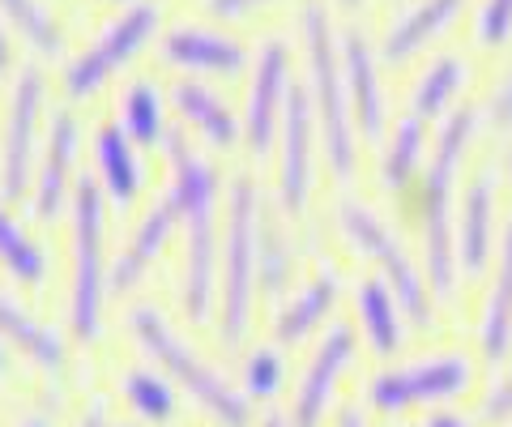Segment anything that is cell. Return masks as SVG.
Masks as SVG:
<instances>
[{"mask_svg":"<svg viewBox=\"0 0 512 427\" xmlns=\"http://www.w3.org/2000/svg\"><path fill=\"white\" fill-rule=\"evenodd\" d=\"M167 158V188L180 205V227H184V312L192 325H205L214 316L218 295V197H222V171L210 158V150L192 137L180 120L171 124L163 141Z\"/></svg>","mask_w":512,"mask_h":427,"instance_id":"6da1fadb","label":"cell"},{"mask_svg":"<svg viewBox=\"0 0 512 427\" xmlns=\"http://www.w3.org/2000/svg\"><path fill=\"white\" fill-rule=\"evenodd\" d=\"M478 129H483V112L478 103L461 99L453 112H444L431 133V150L423 158L419 171V240H423V274L431 282L436 299H453L457 295V210H453V193L466 167V154L474 146Z\"/></svg>","mask_w":512,"mask_h":427,"instance_id":"7a4b0ae2","label":"cell"},{"mask_svg":"<svg viewBox=\"0 0 512 427\" xmlns=\"http://www.w3.org/2000/svg\"><path fill=\"white\" fill-rule=\"evenodd\" d=\"M261 231H265V188L256 180L252 163L227 171V223L218 240V295L214 321L218 338L239 346L248 338L256 282H261Z\"/></svg>","mask_w":512,"mask_h":427,"instance_id":"3957f363","label":"cell"},{"mask_svg":"<svg viewBox=\"0 0 512 427\" xmlns=\"http://www.w3.org/2000/svg\"><path fill=\"white\" fill-rule=\"evenodd\" d=\"M299 35L308 47V94L316 112V137L325 150V163L342 188L359 176V129L350 112V90L342 73V39L329 18V0H303L299 5Z\"/></svg>","mask_w":512,"mask_h":427,"instance_id":"277c9868","label":"cell"},{"mask_svg":"<svg viewBox=\"0 0 512 427\" xmlns=\"http://www.w3.org/2000/svg\"><path fill=\"white\" fill-rule=\"evenodd\" d=\"M128 329H133V338L141 342V351L158 359V368H167L171 381H180V389L214 423H222V427L252 423V398L244 389H235L227 376L167 321V312H158L154 304H133L128 308Z\"/></svg>","mask_w":512,"mask_h":427,"instance_id":"5b68a950","label":"cell"},{"mask_svg":"<svg viewBox=\"0 0 512 427\" xmlns=\"http://www.w3.org/2000/svg\"><path fill=\"white\" fill-rule=\"evenodd\" d=\"M333 218H338L342 240L359 252V257H372L380 278L389 282L402 299V308L410 316L414 329H431L436 321V295H431V282L419 270V261L410 257V248L402 244V235L393 231V223L367 197H359L355 188H338V201H333Z\"/></svg>","mask_w":512,"mask_h":427,"instance_id":"8992f818","label":"cell"},{"mask_svg":"<svg viewBox=\"0 0 512 427\" xmlns=\"http://www.w3.org/2000/svg\"><path fill=\"white\" fill-rule=\"evenodd\" d=\"M167 26V0H128L111 18L94 30L86 43H77L60 65V99L86 103L90 94L107 86V77L133 65L137 52L158 30Z\"/></svg>","mask_w":512,"mask_h":427,"instance_id":"52a82bcc","label":"cell"},{"mask_svg":"<svg viewBox=\"0 0 512 427\" xmlns=\"http://www.w3.org/2000/svg\"><path fill=\"white\" fill-rule=\"evenodd\" d=\"M69 227H73V278H69V325L73 338H99L103 329V295H107V257H103V231H107V197L90 167H82L69 201Z\"/></svg>","mask_w":512,"mask_h":427,"instance_id":"ba28073f","label":"cell"},{"mask_svg":"<svg viewBox=\"0 0 512 427\" xmlns=\"http://www.w3.org/2000/svg\"><path fill=\"white\" fill-rule=\"evenodd\" d=\"M47 60L22 56L18 69L9 73L5 90V120H0V197L9 205H22L35 176V158L43 146V107H47Z\"/></svg>","mask_w":512,"mask_h":427,"instance_id":"9c48e42d","label":"cell"},{"mask_svg":"<svg viewBox=\"0 0 512 427\" xmlns=\"http://www.w3.org/2000/svg\"><path fill=\"white\" fill-rule=\"evenodd\" d=\"M82 141L86 120L77 112V103H52L43 124V146L35 158V176H30V193L22 201L30 223H56L60 210L73 201L77 176H82Z\"/></svg>","mask_w":512,"mask_h":427,"instance_id":"30bf717a","label":"cell"},{"mask_svg":"<svg viewBox=\"0 0 512 427\" xmlns=\"http://www.w3.org/2000/svg\"><path fill=\"white\" fill-rule=\"evenodd\" d=\"M474 385V363L466 351H427L410 363L380 368L367 381V406L380 415H402L414 406H444Z\"/></svg>","mask_w":512,"mask_h":427,"instance_id":"8fae6325","label":"cell"},{"mask_svg":"<svg viewBox=\"0 0 512 427\" xmlns=\"http://www.w3.org/2000/svg\"><path fill=\"white\" fill-rule=\"evenodd\" d=\"M291 39L282 30L256 39L252 47V65H248V90H244V150L252 158H265L278 141V120L282 103L291 90Z\"/></svg>","mask_w":512,"mask_h":427,"instance_id":"7c38bea8","label":"cell"},{"mask_svg":"<svg viewBox=\"0 0 512 427\" xmlns=\"http://www.w3.org/2000/svg\"><path fill=\"white\" fill-rule=\"evenodd\" d=\"M278 180H274V197L278 210L286 218H303L312 201V150H316V112H312V94L308 82L295 73L291 90L282 103V120H278Z\"/></svg>","mask_w":512,"mask_h":427,"instance_id":"4fadbf2b","label":"cell"},{"mask_svg":"<svg viewBox=\"0 0 512 427\" xmlns=\"http://www.w3.org/2000/svg\"><path fill=\"white\" fill-rule=\"evenodd\" d=\"M154 56L158 65H167L175 73H192V77H231L252 65V47L244 39L231 35L227 26H214L201 18H171L158 30Z\"/></svg>","mask_w":512,"mask_h":427,"instance_id":"5bb4252c","label":"cell"},{"mask_svg":"<svg viewBox=\"0 0 512 427\" xmlns=\"http://www.w3.org/2000/svg\"><path fill=\"white\" fill-rule=\"evenodd\" d=\"M495 197H500V163L495 154H483L466 176V188L457 197V270L461 278H478L495 248Z\"/></svg>","mask_w":512,"mask_h":427,"instance_id":"9a60e30c","label":"cell"},{"mask_svg":"<svg viewBox=\"0 0 512 427\" xmlns=\"http://www.w3.org/2000/svg\"><path fill=\"white\" fill-rule=\"evenodd\" d=\"M175 227H180V205H175L171 188L150 193L146 201H141L133 227H128V235L116 248V257H111V265H107V291H116V295L133 291L137 282L150 274V265L158 261V252H163V244L171 240Z\"/></svg>","mask_w":512,"mask_h":427,"instance_id":"2e32d148","label":"cell"},{"mask_svg":"<svg viewBox=\"0 0 512 427\" xmlns=\"http://www.w3.org/2000/svg\"><path fill=\"white\" fill-rule=\"evenodd\" d=\"M355 346H359L355 325H346V321L325 325V334H320L308 368H303L299 385H295V398H291V423L295 427H320V419L329 415L342 372L350 368V359H355Z\"/></svg>","mask_w":512,"mask_h":427,"instance_id":"e0dca14e","label":"cell"},{"mask_svg":"<svg viewBox=\"0 0 512 427\" xmlns=\"http://www.w3.org/2000/svg\"><path fill=\"white\" fill-rule=\"evenodd\" d=\"M90 150H94V176L103 184L107 210L133 214L146 201V163H141V146L124 133L116 116H99L90 129Z\"/></svg>","mask_w":512,"mask_h":427,"instance_id":"ac0fdd59","label":"cell"},{"mask_svg":"<svg viewBox=\"0 0 512 427\" xmlns=\"http://www.w3.org/2000/svg\"><path fill=\"white\" fill-rule=\"evenodd\" d=\"M167 94H171L175 120H180L192 137H201L205 146H214V150L244 146V116L235 112V103L210 82V77L175 73L167 82Z\"/></svg>","mask_w":512,"mask_h":427,"instance_id":"d6986e66","label":"cell"},{"mask_svg":"<svg viewBox=\"0 0 512 427\" xmlns=\"http://www.w3.org/2000/svg\"><path fill=\"white\" fill-rule=\"evenodd\" d=\"M342 39V73L350 90V112H355V129L367 141H380L389 129L384 116V86H380V52L376 39L363 30V22H346L338 30Z\"/></svg>","mask_w":512,"mask_h":427,"instance_id":"ffe728a7","label":"cell"},{"mask_svg":"<svg viewBox=\"0 0 512 427\" xmlns=\"http://www.w3.org/2000/svg\"><path fill=\"white\" fill-rule=\"evenodd\" d=\"M461 9H466V0H406V5H397L376 35L380 65L389 69L410 65L431 39H440L461 18Z\"/></svg>","mask_w":512,"mask_h":427,"instance_id":"44dd1931","label":"cell"},{"mask_svg":"<svg viewBox=\"0 0 512 427\" xmlns=\"http://www.w3.org/2000/svg\"><path fill=\"white\" fill-rule=\"evenodd\" d=\"M342 295V274L333 270L329 261H320L316 270L295 282L291 291L278 299V312H274V338L282 346H295L303 338H312L320 325H325V316L333 312Z\"/></svg>","mask_w":512,"mask_h":427,"instance_id":"7402d4cb","label":"cell"},{"mask_svg":"<svg viewBox=\"0 0 512 427\" xmlns=\"http://www.w3.org/2000/svg\"><path fill=\"white\" fill-rule=\"evenodd\" d=\"M116 120L124 124V133L137 141L141 150L163 146L171 133V94L154 73H133L116 90Z\"/></svg>","mask_w":512,"mask_h":427,"instance_id":"603a6c76","label":"cell"},{"mask_svg":"<svg viewBox=\"0 0 512 427\" xmlns=\"http://www.w3.org/2000/svg\"><path fill=\"white\" fill-rule=\"evenodd\" d=\"M478 351H483L487 368H500L512 351V210L500 235V257L487 282L483 299V321H478Z\"/></svg>","mask_w":512,"mask_h":427,"instance_id":"cb8c5ba5","label":"cell"},{"mask_svg":"<svg viewBox=\"0 0 512 427\" xmlns=\"http://www.w3.org/2000/svg\"><path fill=\"white\" fill-rule=\"evenodd\" d=\"M380 154H376V180L384 193H397V188H406L414 171H423V158L431 150V120L414 116L410 107L402 116H397L384 137L376 141Z\"/></svg>","mask_w":512,"mask_h":427,"instance_id":"d4e9b609","label":"cell"},{"mask_svg":"<svg viewBox=\"0 0 512 427\" xmlns=\"http://www.w3.org/2000/svg\"><path fill=\"white\" fill-rule=\"evenodd\" d=\"M355 316L363 325V338L372 342L376 355H397L406 346V308L397 291L380 274H363L355 282Z\"/></svg>","mask_w":512,"mask_h":427,"instance_id":"484cf974","label":"cell"},{"mask_svg":"<svg viewBox=\"0 0 512 427\" xmlns=\"http://www.w3.org/2000/svg\"><path fill=\"white\" fill-rule=\"evenodd\" d=\"M0 338H9L18 351L43 372H60L64 363V334L56 325L39 321L9 287H0Z\"/></svg>","mask_w":512,"mask_h":427,"instance_id":"4316f807","label":"cell"},{"mask_svg":"<svg viewBox=\"0 0 512 427\" xmlns=\"http://www.w3.org/2000/svg\"><path fill=\"white\" fill-rule=\"evenodd\" d=\"M466 82H470V60L461 52H440V56H431L419 73H414L406 107L414 116H423V120H436V116L453 112V107L461 103Z\"/></svg>","mask_w":512,"mask_h":427,"instance_id":"83f0119b","label":"cell"},{"mask_svg":"<svg viewBox=\"0 0 512 427\" xmlns=\"http://www.w3.org/2000/svg\"><path fill=\"white\" fill-rule=\"evenodd\" d=\"M30 218H22L13 205L0 197V265L9 270L13 282L43 287L47 282V248L30 235Z\"/></svg>","mask_w":512,"mask_h":427,"instance_id":"f1b7e54d","label":"cell"},{"mask_svg":"<svg viewBox=\"0 0 512 427\" xmlns=\"http://www.w3.org/2000/svg\"><path fill=\"white\" fill-rule=\"evenodd\" d=\"M0 18L9 22L13 35H22L30 43V56H43V60L69 56L64 26L47 0H0Z\"/></svg>","mask_w":512,"mask_h":427,"instance_id":"f546056e","label":"cell"},{"mask_svg":"<svg viewBox=\"0 0 512 427\" xmlns=\"http://www.w3.org/2000/svg\"><path fill=\"white\" fill-rule=\"evenodd\" d=\"M120 389H124L128 406H133L141 419L167 423L175 415V389H171V381L158 368H128Z\"/></svg>","mask_w":512,"mask_h":427,"instance_id":"4dcf8cb0","label":"cell"},{"mask_svg":"<svg viewBox=\"0 0 512 427\" xmlns=\"http://www.w3.org/2000/svg\"><path fill=\"white\" fill-rule=\"evenodd\" d=\"M282 218L274 223L269 210H265V231H261V287H265L269 299H282L286 295V282H291V274H295V240L286 235Z\"/></svg>","mask_w":512,"mask_h":427,"instance_id":"1f68e13d","label":"cell"},{"mask_svg":"<svg viewBox=\"0 0 512 427\" xmlns=\"http://www.w3.org/2000/svg\"><path fill=\"white\" fill-rule=\"evenodd\" d=\"M286 381V363L278 346H252L244 359V393L256 402H274Z\"/></svg>","mask_w":512,"mask_h":427,"instance_id":"d6a6232c","label":"cell"},{"mask_svg":"<svg viewBox=\"0 0 512 427\" xmlns=\"http://www.w3.org/2000/svg\"><path fill=\"white\" fill-rule=\"evenodd\" d=\"M478 112H483V129H491L495 137H512V60L500 69L487 103H478Z\"/></svg>","mask_w":512,"mask_h":427,"instance_id":"836d02e7","label":"cell"},{"mask_svg":"<svg viewBox=\"0 0 512 427\" xmlns=\"http://www.w3.org/2000/svg\"><path fill=\"white\" fill-rule=\"evenodd\" d=\"M474 35L487 47L508 43L512 39V0H483L478 18H474Z\"/></svg>","mask_w":512,"mask_h":427,"instance_id":"e575fe53","label":"cell"},{"mask_svg":"<svg viewBox=\"0 0 512 427\" xmlns=\"http://www.w3.org/2000/svg\"><path fill=\"white\" fill-rule=\"evenodd\" d=\"M483 419H487V423H508V419H512V368L487 389V398H483Z\"/></svg>","mask_w":512,"mask_h":427,"instance_id":"d590c367","label":"cell"},{"mask_svg":"<svg viewBox=\"0 0 512 427\" xmlns=\"http://www.w3.org/2000/svg\"><path fill=\"white\" fill-rule=\"evenodd\" d=\"M269 5V0H201V9L218 22H231V18H244V13Z\"/></svg>","mask_w":512,"mask_h":427,"instance_id":"8d00e7d4","label":"cell"},{"mask_svg":"<svg viewBox=\"0 0 512 427\" xmlns=\"http://www.w3.org/2000/svg\"><path fill=\"white\" fill-rule=\"evenodd\" d=\"M13 69H18V47H13V30H9V22L0 18V77H9Z\"/></svg>","mask_w":512,"mask_h":427,"instance_id":"74e56055","label":"cell"},{"mask_svg":"<svg viewBox=\"0 0 512 427\" xmlns=\"http://www.w3.org/2000/svg\"><path fill=\"white\" fill-rule=\"evenodd\" d=\"M419 427H474L466 415H457V410H427V419Z\"/></svg>","mask_w":512,"mask_h":427,"instance_id":"f35d334b","label":"cell"},{"mask_svg":"<svg viewBox=\"0 0 512 427\" xmlns=\"http://www.w3.org/2000/svg\"><path fill=\"white\" fill-rule=\"evenodd\" d=\"M77 427H107V402L94 398V402L86 406V415H82V423H77Z\"/></svg>","mask_w":512,"mask_h":427,"instance_id":"ab89813d","label":"cell"},{"mask_svg":"<svg viewBox=\"0 0 512 427\" xmlns=\"http://www.w3.org/2000/svg\"><path fill=\"white\" fill-rule=\"evenodd\" d=\"M338 427H367V419L359 415V406H338Z\"/></svg>","mask_w":512,"mask_h":427,"instance_id":"60d3db41","label":"cell"},{"mask_svg":"<svg viewBox=\"0 0 512 427\" xmlns=\"http://www.w3.org/2000/svg\"><path fill=\"white\" fill-rule=\"evenodd\" d=\"M261 427H295V423H291V415H282V410H269L261 419Z\"/></svg>","mask_w":512,"mask_h":427,"instance_id":"b9f144b4","label":"cell"},{"mask_svg":"<svg viewBox=\"0 0 512 427\" xmlns=\"http://www.w3.org/2000/svg\"><path fill=\"white\" fill-rule=\"evenodd\" d=\"M22 427H52V423H47V419H26Z\"/></svg>","mask_w":512,"mask_h":427,"instance_id":"7bdbcfd3","label":"cell"},{"mask_svg":"<svg viewBox=\"0 0 512 427\" xmlns=\"http://www.w3.org/2000/svg\"><path fill=\"white\" fill-rule=\"evenodd\" d=\"M5 363H9V359H5V346H0V372H5Z\"/></svg>","mask_w":512,"mask_h":427,"instance_id":"ee69618b","label":"cell"},{"mask_svg":"<svg viewBox=\"0 0 512 427\" xmlns=\"http://www.w3.org/2000/svg\"><path fill=\"white\" fill-rule=\"evenodd\" d=\"M342 5H346V9H355V5H363V0H342Z\"/></svg>","mask_w":512,"mask_h":427,"instance_id":"f6af8a7d","label":"cell"},{"mask_svg":"<svg viewBox=\"0 0 512 427\" xmlns=\"http://www.w3.org/2000/svg\"><path fill=\"white\" fill-rule=\"evenodd\" d=\"M504 158H508V176H512V146H508V154H504Z\"/></svg>","mask_w":512,"mask_h":427,"instance_id":"bcb514c9","label":"cell"},{"mask_svg":"<svg viewBox=\"0 0 512 427\" xmlns=\"http://www.w3.org/2000/svg\"><path fill=\"white\" fill-rule=\"evenodd\" d=\"M116 427H133V423H116Z\"/></svg>","mask_w":512,"mask_h":427,"instance_id":"7dc6e473","label":"cell"},{"mask_svg":"<svg viewBox=\"0 0 512 427\" xmlns=\"http://www.w3.org/2000/svg\"><path fill=\"white\" fill-rule=\"evenodd\" d=\"M116 5H128V0H116Z\"/></svg>","mask_w":512,"mask_h":427,"instance_id":"c3c4849f","label":"cell"}]
</instances>
